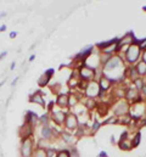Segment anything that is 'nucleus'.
<instances>
[{"mask_svg":"<svg viewBox=\"0 0 146 157\" xmlns=\"http://www.w3.org/2000/svg\"><path fill=\"white\" fill-rule=\"evenodd\" d=\"M141 54L143 51L140 50L138 44H132L127 48V50L124 51V62L127 66H135L140 59H141Z\"/></svg>","mask_w":146,"mask_h":157,"instance_id":"obj_1","label":"nucleus"},{"mask_svg":"<svg viewBox=\"0 0 146 157\" xmlns=\"http://www.w3.org/2000/svg\"><path fill=\"white\" fill-rule=\"evenodd\" d=\"M36 149V141L33 136L28 139H23L21 140V145H20V155L21 157H32Z\"/></svg>","mask_w":146,"mask_h":157,"instance_id":"obj_2","label":"nucleus"},{"mask_svg":"<svg viewBox=\"0 0 146 157\" xmlns=\"http://www.w3.org/2000/svg\"><path fill=\"white\" fill-rule=\"evenodd\" d=\"M95 51V46L94 45H88L86 48H84L83 50H80L78 54H75L74 56H73V65L74 63H78V67H77V70L79 68V67H82L84 63H85V61H86V59L93 54Z\"/></svg>","mask_w":146,"mask_h":157,"instance_id":"obj_3","label":"nucleus"},{"mask_svg":"<svg viewBox=\"0 0 146 157\" xmlns=\"http://www.w3.org/2000/svg\"><path fill=\"white\" fill-rule=\"evenodd\" d=\"M129 109H130V104L124 99L117 100L112 105V112H113V116H116V117H121V116L128 115L129 113Z\"/></svg>","mask_w":146,"mask_h":157,"instance_id":"obj_4","label":"nucleus"},{"mask_svg":"<svg viewBox=\"0 0 146 157\" xmlns=\"http://www.w3.org/2000/svg\"><path fill=\"white\" fill-rule=\"evenodd\" d=\"M79 124H80L79 118L77 117V115H75L74 112L70 111V112L67 113V116H66V121H65V124H63L65 130H67V132L74 134V133L77 132Z\"/></svg>","mask_w":146,"mask_h":157,"instance_id":"obj_5","label":"nucleus"},{"mask_svg":"<svg viewBox=\"0 0 146 157\" xmlns=\"http://www.w3.org/2000/svg\"><path fill=\"white\" fill-rule=\"evenodd\" d=\"M99 94H100V86H99V83L96 80H93V82H89L86 84V88L84 90V96L88 98V99H98L99 98Z\"/></svg>","mask_w":146,"mask_h":157,"instance_id":"obj_6","label":"nucleus"},{"mask_svg":"<svg viewBox=\"0 0 146 157\" xmlns=\"http://www.w3.org/2000/svg\"><path fill=\"white\" fill-rule=\"evenodd\" d=\"M78 72H79V78H80V80H83V82L89 83V82L95 80V73H96V71L93 70V68H90V67H88V66H84L83 65L82 67L78 68Z\"/></svg>","mask_w":146,"mask_h":157,"instance_id":"obj_7","label":"nucleus"},{"mask_svg":"<svg viewBox=\"0 0 146 157\" xmlns=\"http://www.w3.org/2000/svg\"><path fill=\"white\" fill-rule=\"evenodd\" d=\"M70 111H65V110H55L54 109V111L50 113V116H51V122L55 124V125H57V127H61V125H63L65 124V121H66V116H67V113H68Z\"/></svg>","mask_w":146,"mask_h":157,"instance_id":"obj_8","label":"nucleus"},{"mask_svg":"<svg viewBox=\"0 0 146 157\" xmlns=\"http://www.w3.org/2000/svg\"><path fill=\"white\" fill-rule=\"evenodd\" d=\"M139 98H141V95H140V93L134 88V85L133 84H130L127 89H125V95H124V100H127L130 105H133V104H135L136 102V100L139 99Z\"/></svg>","mask_w":146,"mask_h":157,"instance_id":"obj_9","label":"nucleus"},{"mask_svg":"<svg viewBox=\"0 0 146 157\" xmlns=\"http://www.w3.org/2000/svg\"><path fill=\"white\" fill-rule=\"evenodd\" d=\"M55 75V70L54 68H48L46 71H44V73L39 77L38 79V85L40 88H44V86H48L51 82V79Z\"/></svg>","mask_w":146,"mask_h":157,"instance_id":"obj_10","label":"nucleus"},{"mask_svg":"<svg viewBox=\"0 0 146 157\" xmlns=\"http://www.w3.org/2000/svg\"><path fill=\"white\" fill-rule=\"evenodd\" d=\"M29 102L36 104V105L41 106L43 109H46V101L44 100V96H43V93H41L40 89L36 90V91L29 96Z\"/></svg>","mask_w":146,"mask_h":157,"instance_id":"obj_11","label":"nucleus"},{"mask_svg":"<svg viewBox=\"0 0 146 157\" xmlns=\"http://www.w3.org/2000/svg\"><path fill=\"white\" fill-rule=\"evenodd\" d=\"M68 93H60L56 96V106H59L61 110H68Z\"/></svg>","mask_w":146,"mask_h":157,"instance_id":"obj_12","label":"nucleus"},{"mask_svg":"<svg viewBox=\"0 0 146 157\" xmlns=\"http://www.w3.org/2000/svg\"><path fill=\"white\" fill-rule=\"evenodd\" d=\"M33 134H34V127L31 125V124L25 123V124L21 127V129H20V136H21V140L32 138Z\"/></svg>","mask_w":146,"mask_h":157,"instance_id":"obj_13","label":"nucleus"},{"mask_svg":"<svg viewBox=\"0 0 146 157\" xmlns=\"http://www.w3.org/2000/svg\"><path fill=\"white\" fill-rule=\"evenodd\" d=\"M54 134H55L54 133V128L50 124L49 125H41V128H40V139L49 141V140L52 139Z\"/></svg>","mask_w":146,"mask_h":157,"instance_id":"obj_14","label":"nucleus"},{"mask_svg":"<svg viewBox=\"0 0 146 157\" xmlns=\"http://www.w3.org/2000/svg\"><path fill=\"white\" fill-rule=\"evenodd\" d=\"M25 123L27 124H31V125H36V123H39V116L36 115L34 111L32 110H28L25 115Z\"/></svg>","mask_w":146,"mask_h":157,"instance_id":"obj_15","label":"nucleus"},{"mask_svg":"<svg viewBox=\"0 0 146 157\" xmlns=\"http://www.w3.org/2000/svg\"><path fill=\"white\" fill-rule=\"evenodd\" d=\"M138 78H140V77H139V75H138V72L135 70V66H127V68H125V79L128 82L133 83Z\"/></svg>","mask_w":146,"mask_h":157,"instance_id":"obj_16","label":"nucleus"},{"mask_svg":"<svg viewBox=\"0 0 146 157\" xmlns=\"http://www.w3.org/2000/svg\"><path fill=\"white\" fill-rule=\"evenodd\" d=\"M60 135H61V139L63 140V143H66V144H68V145H73V144L75 143L77 136H75L73 133H70V132H67V130H62Z\"/></svg>","mask_w":146,"mask_h":157,"instance_id":"obj_17","label":"nucleus"},{"mask_svg":"<svg viewBox=\"0 0 146 157\" xmlns=\"http://www.w3.org/2000/svg\"><path fill=\"white\" fill-rule=\"evenodd\" d=\"M118 40H119V38H118V37H116V38H113V39L105 40V41L98 43V44L95 45V48L98 49V51H102L104 49L109 48V46H111V45H114V44H117V43H118Z\"/></svg>","mask_w":146,"mask_h":157,"instance_id":"obj_18","label":"nucleus"},{"mask_svg":"<svg viewBox=\"0 0 146 157\" xmlns=\"http://www.w3.org/2000/svg\"><path fill=\"white\" fill-rule=\"evenodd\" d=\"M135 70H136V72H138V75H139V77L140 78H145L146 77V63L145 62H143L141 60L135 65Z\"/></svg>","mask_w":146,"mask_h":157,"instance_id":"obj_19","label":"nucleus"},{"mask_svg":"<svg viewBox=\"0 0 146 157\" xmlns=\"http://www.w3.org/2000/svg\"><path fill=\"white\" fill-rule=\"evenodd\" d=\"M140 143H141V132H140V130H136V132H135V134L133 135V138L130 139L132 147H133V149L138 147V146L140 145Z\"/></svg>","mask_w":146,"mask_h":157,"instance_id":"obj_20","label":"nucleus"},{"mask_svg":"<svg viewBox=\"0 0 146 157\" xmlns=\"http://www.w3.org/2000/svg\"><path fill=\"white\" fill-rule=\"evenodd\" d=\"M133 85H134V88H135L139 93H141V90L146 86L145 78H138L136 80H134V82H133Z\"/></svg>","mask_w":146,"mask_h":157,"instance_id":"obj_21","label":"nucleus"},{"mask_svg":"<svg viewBox=\"0 0 146 157\" xmlns=\"http://www.w3.org/2000/svg\"><path fill=\"white\" fill-rule=\"evenodd\" d=\"M118 147L122 150V151H130L133 150L132 147V144H130V140H125V141H118L117 143Z\"/></svg>","mask_w":146,"mask_h":157,"instance_id":"obj_22","label":"nucleus"},{"mask_svg":"<svg viewBox=\"0 0 146 157\" xmlns=\"http://www.w3.org/2000/svg\"><path fill=\"white\" fill-rule=\"evenodd\" d=\"M118 118V124H122V125H132L133 121H132V117L128 115H124V116H121V117H117Z\"/></svg>","mask_w":146,"mask_h":157,"instance_id":"obj_23","label":"nucleus"},{"mask_svg":"<svg viewBox=\"0 0 146 157\" xmlns=\"http://www.w3.org/2000/svg\"><path fill=\"white\" fill-rule=\"evenodd\" d=\"M39 123L41 125H49L51 123V116H50V113L49 112H45L44 115H41L39 117Z\"/></svg>","mask_w":146,"mask_h":157,"instance_id":"obj_24","label":"nucleus"},{"mask_svg":"<svg viewBox=\"0 0 146 157\" xmlns=\"http://www.w3.org/2000/svg\"><path fill=\"white\" fill-rule=\"evenodd\" d=\"M102 127L101 122L99 119H94L93 121V124L90 125V134H95L96 132H99V129Z\"/></svg>","mask_w":146,"mask_h":157,"instance_id":"obj_25","label":"nucleus"},{"mask_svg":"<svg viewBox=\"0 0 146 157\" xmlns=\"http://www.w3.org/2000/svg\"><path fill=\"white\" fill-rule=\"evenodd\" d=\"M101 124L102 125H111V124H118V118L116 117V116H110L107 117L106 119H104L102 122H101Z\"/></svg>","mask_w":146,"mask_h":157,"instance_id":"obj_26","label":"nucleus"},{"mask_svg":"<svg viewBox=\"0 0 146 157\" xmlns=\"http://www.w3.org/2000/svg\"><path fill=\"white\" fill-rule=\"evenodd\" d=\"M32 157H46V151L45 149H40V147H36L33 152V156Z\"/></svg>","mask_w":146,"mask_h":157,"instance_id":"obj_27","label":"nucleus"},{"mask_svg":"<svg viewBox=\"0 0 146 157\" xmlns=\"http://www.w3.org/2000/svg\"><path fill=\"white\" fill-rule=\"evenodd\" d=\"M45 151H46V157H56L59 150H56L54 147H48V149H45Z\"/></svg>","mask_w":146,"mask_h":157,"instance_id":"obj_28","label":"nucleus"},{"mask_svg":"<svg viewBox=\"0 0 146 157\" xmlns=\"http://www.w3.org/2000/svg\"><path fill=\"white\" fill-rule=\"evenodd\" d=\"M125 140H130L129 139V130H127V129L121 133V136H119L118 141H125Z\"/></svg>","mask_w":146,"mask_h":157,"instance_id":"obj_29","label":"nucleus"},{"mask_svg":"<svg viewBox=\"0 0 146 157\" xmlns=\"http://www.w3.org/2000/svg\"><path fill=\"white\" fill-rule=\"evenodd\" d=\"M56 157H71V155H70L68 149H62V150H59L57 151Z\"/></svg>","mask_w":146,"mask_h":157,"instance_id":"obj_30","label":"nucleus"},{"mask_svg":"<svg viewBox=\"0 0 146 157\" xmlns=\"http://www.w3.org/2000/svg\"><path fill=\"white\" fill-rule=\"evenodd\" d=\"M55 105H56V102H55V100H51L48 105H46V112H49V113H51L52 111H54V107H55Z\"/></svg>","mask_w":146,"mask_h":157,"instance_id":"obj_31","label":"nucleus"},{"mask_svg":"<svg viewBox=\"0 0 146 157\" xmlns=\"http://www.w3.org/2000/svg\"><path fill=\"white\" fill-rule=\"evenodd\" d=\"M135 124H136V128H138V129H140V128H143V127H146V116H144L139 122H135Z\"/></svg>","mask_w":146,"mask_h":157,"instance_id":"obj_32","label":"nucleus"},{"mask_svg":"<svg viewBox=\"0 0 146 157\" xmlns=\"http://www.w3.org/2000/svg\"><path fill=\"white\" fill-rule=\"evenodd\" d=\"M68 151H70V155H71V157H79L78 150H77V147H75V146L70 147V149H68Z\"/></svg>","mask_w":146,"mask_h":157,"instance_id":"obj_33","label":"nucleus"},{"mask_svg":"<svg viewBox=\"0 0 146 157\" xmlns=\"http://www.w3.org/2000/svg\"><path fill=\"white\" fill-rule=\"evenodd\" d=\"M138 45H139V48H140L141 51H145L146 50V38L139 40V44H138Z\"/></svg>","mask_w":146,"mask_h":157,"instance_id":"obj_34","label":"nucleus"},{"mask_svg":"<svg viewBox=\"0 0 146 157\" xmlns=\"http://www.w3.org/2000/svg\"><path fill=\"white\" fill-rule=\"evenodd\" d=\"M143 62H145L146 63V50L145 51H143V54H141V59H140Z\"/></svg>","mask_w":146,"mask_h":157,"instance_id":"obj_35","label":"nucleus"},{"mask_svg":"<svg viewBox=\"0 0 146 157\" xmlns=\"http://www.w3.org/2000/svg\"><path fill=\"white\" fill-rule=\"evenodd\" d=\"M9 37H10L11 39H13V38H16V37H17V32H15V31H13V32H11Z\"/></svg>","mask_w":146,"mask_h":157,"instance_id":"obj_36","label":"nucleus"},{"mask_svg":"<svg viewBox=\"0 0 146 157\" xmlns=\"http://www.w3.org/2000/svg\"><path fill=\"white\" fill-rule=\"evenodd\" d=\"M18 79H20V77L17 76L16 78H15V79H13V80H12V83H11V86H15V85L17 84V82H18Z\"/></svg>","mask_w":146,"mask_h":157,"instance_id":"obj_37","label":"nucleus"},{"mask_svg":"<svg viewBox=\"0 0 146 157\" xmlns=\"http://www.w3.org/2000/svg\"><path fill=\"white\" fill-rule=\"evenodd\" d=\"M99 157H109V155H107V152H106V151H100Z\"/></svg>","mask_w":146,"mask_h":157,"instance_id":"obj_38","label":"nucleus"},{"mask_svg":"<svg viewBox=\"0 0 146 157\" xmlns=\"http://www.w3.org/2000/svg\"><path fill=\"white\" fill-rule=\"evenodd\" d=\"M34 60H36V54H32V55L29 56V59H28V61H29V62H33Z\"/></svg>","mask_w":146,"mask_h":157,"instance_id":"obj_39","label":"nucleus"},{"mask_svg":"<svg viewBox=\"0 0 146 157\" xmlns=\"http://www.w3.org/2000/svg\"><path fill=\"white\" fill-rule=\"evenodd\" d=\"M6 29H7V26L6 25H1L0 26V32H5Z\"/></svg>","mask_w":146,"mask_h":157,"instance_id":"obj_40","label":"nucleus"},{"mask_svg":"<svg viewBox=\"0 0 146 157\" xmlns=\"http://www.w3.org/2000/svg\"><path fill=\"white\" fill-rule=\"evenodd\" d=\"M15 67H16V62L13 61V62H11V65H10V71H13Z\"/></svg>","mask_w":146,"mask_h":157,"instance_id":"obj_41","label":"nucleus"},{"mask_svg":"<svg viewBox=\"0 0 146 157\" xmlns=\"http://www.w3.org/2000/svg\"><path fill=\"white\" fill-rule=\"evenodd\" d=\"M6 55H7V51H2V52L0 54V60H2V59L6 56Z\"/></svg>","mask_w":146,"mask_h":157,"instance_id":"obj_42","label":"nucleus"},{"mask_svg":"<svg viewBox=\"0 0 146 157\" xmlns=\"http://www.w3.org/2000/svg\"><path fill=\"white\" fill-rule=\"evenodd\" d=\"M111 144H112V145H114V144H116V140H114V136H113V135L111 136Z\"/></svg>","mask_w":146,"mask_h":157,"instance_id":"obj_43","label":"nucleus"},{"mask_svg":"<svg viewBox=\"0 0 146 157\" xmlns=\"http://www.w3.org/2000/svg\"><path fill=\"white\" fill-rule=\"evenodd\" d=\"M5 16H6V12H0V18H2Z\"/></svg>","mask_w":146,"mask_h":157,"instance_id":"obj_44","label":"nucleus"},{"mask_svg":"<svg viewBox=\"0 0 146 157\" xmlns=\"http://www.w3.org/2000/svg\"><path fill=\"white\" fill-rule=\"evenodd\" d=\"M5 82H6V80H5V79H4V80H2V82H1V83H0V88H1V86H2V85H4V84H5Z\"/></svg>","mask_w":146,"mask_h":157,"instance_id":"obj_45","label":"nucleus"},{"mask_svg":"<svg viewBox=\"0 0 146 157\" xmlns=\"http://www.w3.org/2000/svg\"><path fill=\"white\" fill-rule=\"evenodd\" d=\"M143 11H146V6H143Z\"/></svg>","mask_w":146,"mask_h":157,"instance_id":"obj_46","label":"nucleus"},{"mask_svg":"<svg viewBox=\"0 0 146 157\" xmlns=\"http://www.w3.org/2000/svg\"><path fill=\"white\" fill-rule=\"evenodd\" d=\"M145 80H146V77H145Z\"/></svg>","mask_w":146,"mask_h":157,"instance_id":"obj_47","label":"nucleus"}]
</instances>
